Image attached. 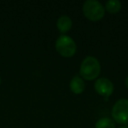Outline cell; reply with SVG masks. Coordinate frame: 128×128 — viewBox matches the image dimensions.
I'll list each match as a JSON object with an SVG mask.
<instances>
[{
  "label": "cell",
  "mask_w": 128,
  "mask_h": 128,
  "mask_svg": "<svg viewBox=\"0 0 128 128\" xmlns=\"http://www.w3.org/2000/svg\"><path fill=\"white\" fill-rule=\"evenodd\" d=\"M70 87L73 93H75V94H81L85 90V82L82 80V77L76 76L73 77L71 79Z\"/></svg>",
  "instance_id": "8992f818"
},
{
  "label": "cell",
  "mask_w": 128,
  "mask_h": 128,
  "mask_svg": "<svg viewBox=\"0 0 128 128\" xmlns=\"http://www.w3.org/2000/svg\"><path fill=\"white\" fill-rule=\"evenodd\" d=\"M57 28L62 34H65V32H68L72 27V20L70 17L68 16H63L60 17L57 20Z\"/></svg>",
  "instance_id": "52a82bcc"
},
{
  "label": "cell",
  "mask_w": 128,
  "mask_h": 128,
  "mask_svg": "<svg viewBox=\"0 0 128 128\" xmlns=\"http://www.w3.org/2000/svg\"><path fill=\"white\" fill-rule=\"evenodd\" d=\"M96 128H116L115 122L110 118H102L96 123Z\"/></svg>",
  "instance_id": "9c48e42d"
},
{
  "label": "cell",
  "mask_w": 128,
  "mask_h": 128,
  "mask_svg": "<svg viewBox=\"0 0 128 128\" xmlns=\"http://www.w3.org/2000/svg\"><path fill=\"white\" fill-rule=\"evenodd\" d=\"M113 121L120 124H128V99L121 98L118 100L112 110Z\"/></svg>",
  "instance_id": "277c9868"
},
{
  "label": "cell",
  "mask_w": 128,
  "mask_h": 128,
  "mask_svg": "<svg viewBox=\"0 0 128 128\" xmlns=\"http://www.w3.org/2000/svg\"><path fill=\"white\" fill-rule=\"evenodd\" d=\"M82 12L90 21H98L104 18L105 9L103 4L96 0H87L82 6Z\"/></svg>",
  "instance_id": "7a4b0ae2"
},
{
  "label": "cell",
  "mask_w": 128,
  "mask_h": 128,
  "mask_svg": "<svg viewBox=\"0 0 128 128\" xmlns=\"http://www.w3.org/2000/svg\"><path fill=\"white\" fill-rule=\"evenodd\" d=\"M101 71V66L96 58L93 56H87L80 67V75L84 79L92 81L98 78Z\"/></svg>",
  "instance_id": "6da1fadb"
},
{
  "label": "cell",
  "mask_w": 128,
  "mask_h": 128,
  "mask_svg": "<svg viewBox=\"0 0 128 128\" xmlns=\"http://www.w3.org/2000/svg\"><path fill=\"white\" fill-rule=\"evenodd\" d=\"M126 88L128 89V76L126 77Z\"/></svg>",
  "instance_id": "30bf717a"
},
{
  "label": "cell",
  "mask_w": 128,
  "mask_h": 128,
  "mask_svg": "<svg viewBox=\"0 0 128 128\" xmlns=\"http://www.w3.org/2000/svg\"><path fill=\"white\" fill-rule=\"evenodd\" d=\"M119 128H128V126H120Z\"/></svg>",
  "instance_id": "8fae6325"
},
{
  "label": "cell",
  "mask_w": 128,
  "mask_h": 128,
  "mask_svg": "<svg viewBox=\"0 0 128 128\" xmlns=\"http://www.w3.org/2000/svg\"><path fill=\"white\" fill-rule=\"evenodd\" d=\"M94 88H95V90L98 94L104 96V98L110 96L112 94L114 90L113 84L108 78H105V77L98 78L95 82Z\"/></svg>",
  "instance_id": "5b68a950"
},
{
  "label": "cell",
  "mask_w": 128,
  "mask_h": 128,
  "mask_svg": "<svg viewBox=\"0 0 128 128\" xmlns=\"http://www.w3.org/2000/svg\"><path fill=\"white\" fill-rule=\"evenodd\" d=\"M56 51L62 56L70 58L76 52V45L72 38L68 35H60L55 42Z\"/></svg>",
  "instance_id": "3957f363"
},
{
  "label": "cell",
  "mask_w": 128,
  "mask_h": 128,
  "mask_svg": "<svg viewBox=\"0 0 128 128\" xmlns=\"http://www.w3.org/2000/svg\"><path fill=\"white\" fill-rule=\"evenodd\" d=\"M121 7H122V4H121L120 1H118V0H110V1L106 2L104 9L110 14H115V13H118L120 11Z\"/></svg>",
  "instance_id": "ba28073f"
},
{
  "label": "cell",
  "mask_w": 128,
  "mask_h": 128,
  "mask_svg": "<svg viewBox=\"0 0 128 128\" xmlns=\"http://www.w3.org/2000/svg\"><path fill=\"white\" fill-rule=\"evenodd\" d=\"M0 84H1V77H0Z\"/></svg>",
  "instance_id": "7c38bea8"
}]
</instances>
